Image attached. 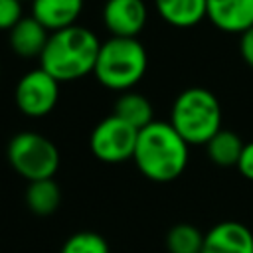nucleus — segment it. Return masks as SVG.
Wrapping results in <instances>:
<instances>
[{
    "instance_id": "obj_5",
    "label": "nucleus",
    "mask_w": 253,
    "mask_h": 253,
    "mask_svg": "<svg viewBox=\"0 0 253 253\" xmlns=\"http://www.w3.org/2000/svg\"><path fill=\"white\" fill-rule=\"evenodd\" d=\"M10 166L28 182L53 178L59 168V150L43 134L36 130H22L8 142Z\"/></svg>"
},
{
    "instance_id": "obj_10",
    "label": "nucleus",
    "mask_w": 253,
    "mask_h": 253,
    "mask_svg": "<svg viewBox=\"0 0 253 253\" xmlns=\"http://www.w3.org/2000/svg\"><path fill=\"white\" fill-rule=\"evenodd\" d=\"M206 18L221 32L243 34L253 28V0H208Z\"/></svg>"
},
{
    "instance_id": "obj_3",
    "label": "nucleus",
    "mask_w": 253,
    "mask_h": 253,
    "mask_svg": "<svg viewBox=\"0 0 253 253\" xmlns=\"http://www.w3.org/2000/svg\"><path fill=\"white\" fill-rule=\"evenodd\" d=\"M148 67L144 45L136 38H115L101 42L93 75L97 81L113 91H130Z\"/></svg>"
},
{
    "instance_id": "obj_11",
    "label": "nucleus",
    "mask_w": 253,
    "mask_h": 253,
    "mask_svg": "<svg viewBox=\"0 0 253 253\" xmlns=\"http://www.w3.org/2000/svg\"><path fill=\"white\" fill-rule=\"evenodd\" d=\"M8 34L12 51L18 57L32 59L42 55L51 32L45 26H42L34 16H24Z\"/></svg>"
},
{
    "instance_id": "obj_4",
    "label": "nucleus",
    "mask_w": 253,
    "mask_h": 253,
    "mask_svg": "<svg viewBox=\"0 0 253 253\" xmlns=\"http://www.w3.org/2000/svg\"><path fill=\"white\" fill-rule=\"evenodd\" d=\"M170 125L188 144H206L221 130V107L206 87L184 89L170 111Z\"/></svg>"
},
{
    "instance_id": "obj_21",
    "label": "nucleus",
    "mask_w": 253,
    "mask_h": 253,
    "mask_svg": "<svg viewBox=\"0 0 253 253\" xmlns=\"http://www.w3.org/2000/svg\"><path fill=\"white\" fill-rule=\"evenodd\" d=\"M239 51H241L243 61L253 69V28H249L247 32L241 34V40H239Z\"/></svg>"
},
{
    "instance_id": "obj_9",
    "label": "nucleus",
    "mask_w": 253,
    "mask_h": 253,
    "mask_svg": "<svg viewBox=\"0 0 253 253\" xmlns=\"http://www.w3.org/2000/svg\"><path fill=\"white\" fill-rule=\"evenodd\" d=\"M200 253H253V233L239 221L215 223L204 233Z\"/></svg>"
},
{
    "instance_id": "obj_16",
    "label": "nucleus",
    "mask_w": 253,
    "mask_h": 253,
    "mask_svg": "<svg viewBox=\"0 0 253 253\" xmlns=\"http://www.w3.org/2000/svg\"><path fill=\"white\" fill-rule=\"evenodd\" d=\"M243 146L245 144L237 132L221 128L206 142V152L213 164H217L221 168H229V166H237Z\"/></svg>"
},
{
    "instance_id": "obj_17",
    "label": "nucleus",
    "mask_w": 253,
    "mask_h": 253,
    "mask_svg": "<svg viewBox=\"0 0 253 253\" xmlns=\"http://www.w3.org/2000/svg\"><path fill=\"white\" fill-rule=\"evenodd\" d=\"M204 233L192 223H176L166 233V249L170 253H200Z\"/></svg>"
},
{
    "instance_id": "obj_13",
    "label": "nucleus",
    "mask_w": 253,
    "mask_h": 253,
    "mask_svg": "<svg viewBox=\"0 0 253 253\" xmlns=\"http://www.w3.org/2000/svg\"><path fill=\"white\" fill-rule=\"evenodd\" d=\"M160 18L174 28H194L208 14V0H154Z\"/></svg>"
},
{
    "instance_id": "obj_7",
    "label": "nucleus",
    "mask_w": 253,
    "mask_h": 253,
    "mask_svg": "<svg viewBox=\"0 0 253 253\" xmlns=\"http://www.w3.org/2000/svg\"><path fill=\"white\" fill-rule=\"evenodd\" d=\"M59 99V81L53 79L47 71L42 67L28 71L24 77H20L14 101L20 113L28 117H45L49 115Z\"/></svg>"
},
{
    "instance_id": "obj_6",
    "label": "nucleus",
    "mask_w": 253,
    "mask_h": 253,
    "mask_svg": "<svg viewBox=\"0 0 253 253\" xmlns=\"http://www.w3.org/2000/svg\"><path fill=\"white\" fill-rule=\"evenodd\" d=\"M136 136H138L136 128H132L119 117L109 115L93 128L89 146H91V152L101 162L117 164V162H125L132 158Z\"/></svg>"
},
{
    "instance_id": "obj_18",
    "label": "nucleus",
    "mask_w": 253,
    "mask_h": 253,
    "mask_svg": "<svg viewBox=\"0 0 253 253\" xmlns=\"http://www.w3.org/2000/svg\"><path fill=\"white\" fill-rule=\"evenodd\" d=\"M61 253H109V243L95 231H77L67 237Z\"/></svg>"
},
{
    "instance_id": "obj_2",
    "label": "nucleus",
    "mask_w": 253,
    "mask_h": 253,
    "mask_svg": "<svg viewBox=\"0 0 253 253\" xmlns=\"http://www.w3.org/2000/svg\"><path fill=\"white\" fill-rule=\"evenodd\" d=\"M188 146L170 123L152 121L138 130L132 160L148 180L172 182L188 164Z\"/></svg>"
},
{
    "instance_id": "obj_12",
    "label": "nucleus",
    "mask_w": 253,
    "mask_h": 253,
    "mask_svg": "<svg viewBox=\"0 0 253 253\" xmlns=\"http://www.w3.org/2000/svg\"><path fill=\"white\" fill-rule=\"evenodd\" d=\"M85 0H32V16L49 32L69 28L77 22Z\"/></svg>"
},
{
    "instance_id": "obj_14",
    "label": "nucleus",
    "mask_w": 253,
    "mask_h": 253,
    "mask_svg": "<svg viewBox=\"0 0 253 253\" xmlns=\"http://www.w3.org/2000/svg\"><path fill=\"white\" fill-rule=\"evenodd\" d=\"M113 115L136 130H142L154 121V109L150 101L136 91H123L115 101Z\"/></svg>"
},
{
    "instance_id": "obj_20",
    "label": "nucleus",
    "mask_w": 253,
    "mask_h": 253,
    "mask_svg": "<svg viewBox=\"0 0 253 253\" xmlns=\"http://www.w3.org/2000/svg\"><path fill=\"white\" fill-rule=\"evenodd\" d=\"M235 168L239 170V174H241V176H245L247 180H253V140H251V142H247V144L243 146L241 156H239V160H237V166H235Z\"/></svg>"
},
{
    "instance_id": "obj_1",
    "label": "nucleus",
    "mask_w": 253,
    "mask_h": 253,
    "mask_svg": "<svg viewBox=\"0 0 253 253\" xmlns=\"http://www.w3.org/2000/svg\"><path fill=\"white\" fill-rule=\"evenodd\" d=\"M99 49V38L89 28L73 24L49 34V40L40 55V67L59 83L75 81L93 73Z\"/></svg>"
},
{
    "instance_id": "obj_8",
    "label": "nucleus",
    "mask_w": 253,
    "mask_h": 253,
    "mask_svg": "<svg viewBox=\"0 0 253 253\" xmlns=\"http://www.w3.org/2000/svg\"><path fill=\"white\" fill-rule=\"evenodd\" d=\"M146 18L148 12L142 0H105L103 22L115 38H136Z\"/></svg>"
},
{
    "instance_id": "obj_15",
    "label": "nucleus",
    "mask_w": 253,
    "mask_h": 253,
    "mask_svg": "<svg viewBox=\"0 0 253 253\" xmlns=\"http://www.w3.org/2000/svg\"><path fill=\"white\" fill-rule=\"evenodd\" d=\"M61 202V190L53 178L30 182L26 188V204L36 215H51Z\"/></svg>"
},
{
    "instance_id": "obj_19",
    "label": "nucleus",
    "mask_w": 253,
    "mask_h": 253,
    "mask_svg": "<svg viewBox=\"0 0 253 253\" xmlns=\"http://www.w3.org/2000/svg\"><path fill=\"white\" fill-rule=\"evenodd\" d=\"M24 18L22 0H0V30L10 32Z\"/></svg>"
}]
</instances>
